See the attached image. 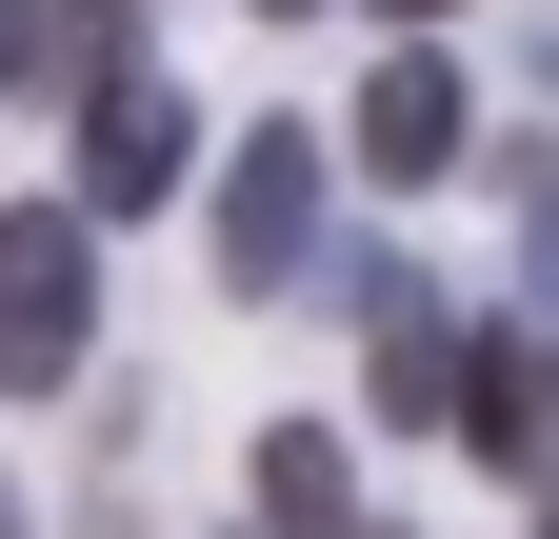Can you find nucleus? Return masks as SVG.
<instances>
[{"mask_svg":"<svg viewBox=\"0 0 559 539\" xmlns=\"http://www.w3.org/2000/svg\"><path fill=\"white\" fill-rule=\"evenodd\" d=\"M360 160H380V180H440V160H460V81H440L419 40L360 81Z\"/></svg>","mask_w":559,"mask_h":539,"instance_id":"obj_5","label":"nucleus"},{"mask_svg":"<svg viewBox=\"0 0 559 539\" xmlns=\"http://www.w3.org/2000/svg\"><path fill=\"white\" fill-rule=\"evenodd\" d=\"M260 519H280V539H360V459H340L320 420H280V440H260Z\"/></svg>","mask_w":559,"mask_h":539,"instance_id":"obj_6","label":"nucleus"},{"mask_svg":"<svg viewBox=\"0 0 559 539\" xmlns=\"http://www.w3.org/2000/svg\"><path fill=\"white\" fill-rule=\"evenodd\" d=\"M280 21H320V0H280Z\"/></svg>","mask_w":559,"mask_h":539,"instance_id":"obj_14","label":"nucleus"},{"mask_svg":"<svg viewBox=\"0 0 559 539\" xmlns=\"http://www.w3.org/2000/svg\"><path fill=\"white\" fill-rule=\"evenodd\" d=\"M360 340H380V420H460V320L380 260V300H360Z\"/></svg>","mask_w":559,"mask_h":539,"instance_id":"obj_4","label":"nucleus"},{"mask_svg":"<svg viewBox=\"0 0 559 539\" xmlns=\"http://www.w3.org/2000/svg\"><path fill=\"white\" fill-rule=\"evenodd\" d=\"M300 260H320V141H300V120H260V141L221 160V280L280 300Z\"/></svg>","mask_w":559,"mask_h":539,"instance_id":"obj_2","label":"nucleus"},{"mask_svg":"<svg viewBox=\"0 0 559 539\" xmlns=\"http://www.w3.org/2000/svg\"><path fill=\"white\" fill-rule=\"evenodd\" d=\"M180 160H200L180 81H100V100H81V220H120V200H160Z\"/></svg>","mask_w":559,"mask_h":539,"instance_id":"obj_3","label":"nucleus"},{"mask_svg":"<svg viewBox=\"0 0 559 539\" xmlns=\"http://www.w3.org/2000/svg\"><path fill=\"white\" fill-rule=\"evenodd\" d=\"M21 81H81V100L140 81V60H120V0H40V60H21Z\"/></svg>","mask_w":559,"mask_h":539,"instance_id":"obj_8","label":"nucleus"},{"mask_svg":"<svg viewBox=\"0 0 559 539\" xmlns=\"http://www.w3.org/2000/svg\"><path fill=\"white\" fill-rule=\"evenodd\" d=\"M520 280L559 300V160H520Z\"/></svg>","mask_w":559,"mask_h":539,"instance_id":"obj_9","label":"nucleus"},{"mask_svg":"<svg viewBox=\"0 0 559 539\" xmlns=\"http://www.w3.org/2000/svg\"><path fill=\"white\" fill-rule=\"evenodd\" d=\"M460 440L500 480H539V340H460Z\"/></svg>","mask_w":559,"mask_h":539,"instance_id":"obj_7","label":"nucleus"},{"mask_svg":"<svg viewBox=\"0 0 559 539\" xmlns=\"http://www.w3.org/2000/svg\"><path fill=\"white\" fill-rule=\"evenodd\" d=\"M21 60H40V0H0V81H21Z\"/></svg>","mask_w":559,"mask_h":539,"instance_id":"obj_10","label":"nucleus"},{"mask_svg":"<svg viewBox=\"0 0 559 539\" xmlns=\"http://www.w3.org/2000/svg\"><path fill=\"white\" fill-rule=\"evenodd\" d=\"M81 360H100V220L0 200V399H60Z\"/></svg>","mask_w":559,"mask_h":539,"instance_id":"obj_1","label":"nucleus"},{"mask_svg":"<svg viewBox=\"0 0 559 539\" xmlns=\"http://www.w3.org/2000/svg\"><path fill=\"white\" fill-rule=\"evenodd\" d=\"M400 21H460V0H400Z\"/></svg>","mask_w":559,"mask_h":539,"instance_id":"obj_13","label":"nucleus"},{"mask_svg":"<svg viewBox=\"0 0 559 539\" xmlns=\"http://www.w3.org/2000/svg\"><path fill=\"white\" fill-rule=\"evenodd\" d=\"M520 500H539V539H559V459H539V480H520Z\"/></svg>","mask_w":559,"mask_h":539,"instance_id":"obj_11","label":"nucleus"},{"mask_svg":"<svg viewBox=\"0 0 559 539\" xmlns=\"http://www.w3.org/2000/svg\"><path fill=\"white\" fill-rule=\"evenodd\" d=\"M539 440H559V360H539Z\"/></svg>","mask_w":559,"mask_h":539,"instance_id":"obj_12","label":"nucleus"}]
</instances>
